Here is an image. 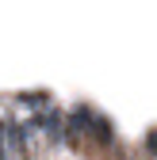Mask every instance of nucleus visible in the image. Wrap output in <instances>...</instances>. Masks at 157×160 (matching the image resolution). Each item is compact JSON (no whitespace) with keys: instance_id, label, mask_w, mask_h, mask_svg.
Instances as JSON below:
<instances>
[{"instance_id":"f257e3e1","label":"nucleus","mask_w":157,"mask_h":160,"mask_svg":"<svg viewBox=\"0 0 157 160\" xmlns=\"http://www.w3.org/2000/svg\"><path fill=\"white\" fill-rule=\"evenodd\" d=\"M88 130H92V111L88 107H73L69 118H65V141H77V137L88 133Z\"/></svg>"},{"instance_id":"f03ea898","label":"nucleus","mask_w":157,"mask_h":160,"mask_svg":"<svg viewBox=\"0 0 157 160\" xmlns=\"http://www.w3.org/2000/svg\"><path fill=\"white\" fill-rule=\"evenodd\" d=\"M35 122L46 130V137H50V141H65V118L57 114V111H42Z\"/></svg>"},{"instance_id":"7ed1b4c3","label":"nucleus","mask_w":157,"mask_h":160,"mask_svg":"<svg viewBox=\"0 0 157 160\" xmlns=\"http://www.w3.org/2000/svg\"><path fill=\"white\" fill-rule=\"evenodd\" d=\"M92 133H96V141H100V145H111V141H115L107 118H92Z\"/></svg>"},{"instance_id":"20e7f679","label":"nucleus","mask_w":157,"mask_h":160,"mask_svg":"<svg viewBox=\"0 0 157 160\" xmlns=\"http://www.w3.org/2000/svg\"><path fill=\"white\" fill-rule=\"evenodd\" d=\"M19 103H27V107H35V111H42V107L50 103V95H46V92H19Z\"/></svg>"},{"instance_id":"39448f33","label":"nucleus","mask_w":157,"mask_h":160,"mask_svg":"<svg viewBox=\"0 0 157 160\" xmlns=\"http://www.w3.org/2000/svg\"><path fill=\"white\" fill-rule=\"evenodd\" d=\"M0 160H8L4 156V122H0Z\"/></svg>"},{"instance_id":"423d86ee","label":"nucleus","mask_w":157,"mask_h":160,"mask_svg":"<svg viewBox=\"0 0 157 160\" xmlns=\"http://www.w3.org/2000/svg\"><path fill=\"white\" fill-rule=\"evenodd\" d=\"M146 141H149V149H153V152H157V130H153V133H149V137H146Z\"/></svg>"}]
</instances>
